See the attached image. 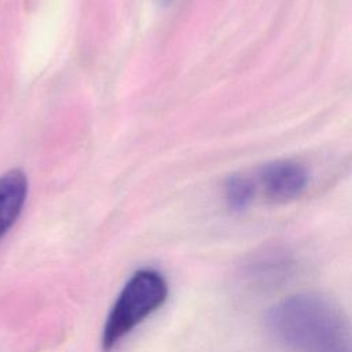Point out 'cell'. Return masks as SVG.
<instances>
[{
  "mask_svg": "<svg viewBox=\"0 0 352 352\" xmlns=\"http://www.w3.org/2000/svg\"><path fill=\"white\" fill-rule=\"evenodd\" d=\"M270 336L287 352H352V324L327 297L302 292L265 314Z\"/></svg>",
  "mask_w": 352,
  "mask_h": 352,
  "instance_id": "1",
  "label": "cell"
},
{
  "mask_svg": "<svg viewBox=\"0 0 352 352\" xmlns=\"http://www.w3.org/2000/svg\"><path fill=\"white\" fill-rule=\"evenodd\" d=\"M165 278L154 270H139L125 283L111 307L102 333V349L109 352L166 300Z\"/></svg>",
  "mask_w": 352,
  "mask_h": 352,
  "instance_id": "2",
  "label": "cell"
},
{
  "mask_svg": "<svg viewBox=\"0 0 352 352\" xmlns=\"http://www.w3.org/2000/svg\"><path fill=\"white\" fill-rule=\"evenodd\" d=\"M258 182L264 194L275 202H289L307 187L305 168L294 161L280 160L264 165L258 170Z\"/></svg>",
  "mask_w": 352,
  "mask_h": 352,
  "instance_id": "3",
  "label": "cell"
},
{
  "mask_svg": "<svg viewBox=\"0 0 352 352\" xmlns=\"http://www.w3.org/2000/svg\"><path fill=\"white\" fill-rule=\"evenodd\" d=\"M28 188V177L22 169H11L0 176V239L19 217Z\"/></svg>",
  "mask_w": 352,
  "mask_h": 352,
  "instance_id": "4",
  "label": "cell"
},
{
  "mask_svg": "<svg viewBox=\"0 0 352 352\" xmlns=\"http://www.w3.org/2000/svg\"><path fill=\"white\" fill-rule=\"evenodd\" d=\"M254 195V183L243 175H232L224 183V198L234 212L245 210Z\"/></svg>",
  "mask_w": 352,
  "mask_h": 352,
  "instance_id": "5",
  "label": "cell"
},
{
  "mask_svg": "<svg viewBox=\"0 0 352 352\" xmlns=\"http://www.w3.org/2000/svg\"><path fill=\"white\" fill-rule=\"evenodd\" d=\"M158 4H161V6H166V4H169L172 0H155Z\"/></svg>",
  "mask_w": 352,
  "mask_h": 352,
  "instance_id": "6",
  "label": "cell"
}]
</instances>
